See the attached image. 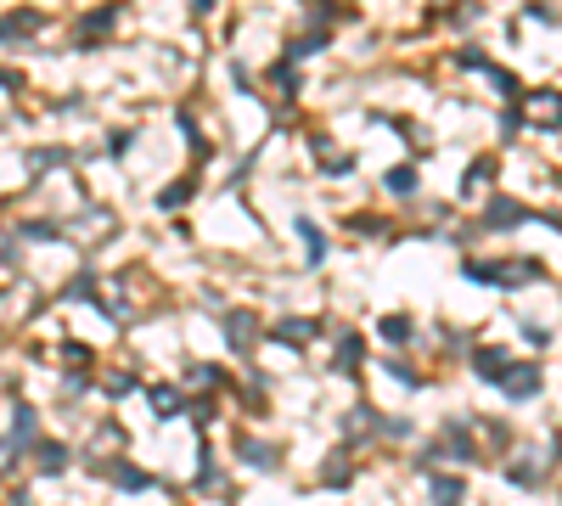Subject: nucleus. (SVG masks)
I'll return each mask as SVG.
<instances>
[{"label":"nucleus","instance_id":"nucleus-4","mask_svg":"<svg viewBox=\"0 0 562 506\" xmlns=\"http://www.w3.org/2000/svg\"><path fill=\"white\" fill-rule=\"evenodd\" d=\"M248 321H254V315H231V344H237V349L254 344V327H248Z\"/></svg>","mask_w":562,"mask_h":506},{"label":"nucleus","instance_id":"nucleus-6","mask_svg":"<svg viewBox=\"0 0 562 506\" xmlns=\"http://www.w3.org/2000/svg\"><path fill=\"white\" fill-rule=\"evenodd\" d=\"M34 23H40L34 12H18V18H7V23H0V34H29Z\"/></svg>","mask_w":562,"mask_h":506},{"label":"nucleus","instance_id":"nucleus-7","mask_svg":"<svg viewBox=\"0 0 562 506\" xmlns=\"http://www.w3.org/2000/svg\"><path fill=\"white\" fill-rule=\"evenodd\" d=\"M416 187V169H394L389 175V192H411Z\"/></svg>","mask_w":562,"mask_h":506},{"label":"nucleus","instance_id":"nucleus-5","mask_svg":"<svg viewBox=\"0 0 562 506\" xmlns=\"http://www.w3.org/2000/svg\"><path fill=\"white\" fill-rule=\"evenodd\" d=\"M501 372H506V355H490V349H484V355H479V378H501Z\"/></svg>","mask_w":562,"mask_h":506},{"label":"nucleus","instance_id":"nucleus-10","mask_svg":"<svg viewBox=\"0 0 562 506\" xmlns=\"http://www.w3.org/2000/svg\"><path fill=\"white\" fill-rule=\"evenodd\" d=\"M383 333L400 344V338H411V321H400V315H394V321H383Z\"/></svg>","mask_w":562,"mask_h":506},{"label":"nucleus","instance_id":"nucleus-8","mask_svg":"<svg viewBox=\"0 0 562 506\" xmlns=\"http://www.w3.org/2000/svg\"><path fill=\"white\" fill-rule=\"evenodd\" d=\"M434 495L439 501H461V479H434Z\"/></svg>","mask_w":562,"mask_h":506},{"label":"nucleus","instance_id":"nucleus-3","mask_svg":"<svg viewBox=\"0 0 562 506\" xmlns=\"http://www.w3.org/2000/svg\"><path fill=\"white\" fill-rule=\"evenodd\" d=\"M34 456H40V468H45V473H63V468H68V450H63V445H40Z\"/></svg>","mask_w":562,"mask_h":506},{"label":"nucleus","instance_id":"nucleus-1","mask_svg":"<svg viewBox=\"0 0 562 506\" xmlns=\"http://www.w3.org/2000/svg\"><path fill=\"white\" fill-rule=\"evenodd\" d=\"M479 282H506V288H518V282H540L546 276V265H535V259H512V265H501V270H473Z\"/></svg>","mask_w":562,"mask_h":506},{"label":"nucleus","instance_id":"nucleus-2","mask_svg":"<svg viewBox=\"0 0 562 506\" xmlns=\"http://www.w3.org/2000/svg\"><path fill=\"white\" fill-rule=\"evenodd\" d=\"M495 383H506V394H518V400L540 394V372H535V366H524V372H501Z\"/></svg>","mask_w":562,"mask_h":506},{"label":"nucleus","instance_id":"nucleus-9","mask_svg":"<svg viewBox=\"0 0 562 506\" xmlns=\"http://www.w3.org/2000/svg\"><path fill=\"white\" fill-rule=\"evenodd\" d=\"M299 232H304V248H310V259H321V254H326V243H321V232H315V225H299Z\"/></svg>","mask_w":562,"mask_h":506}]
</instances>
